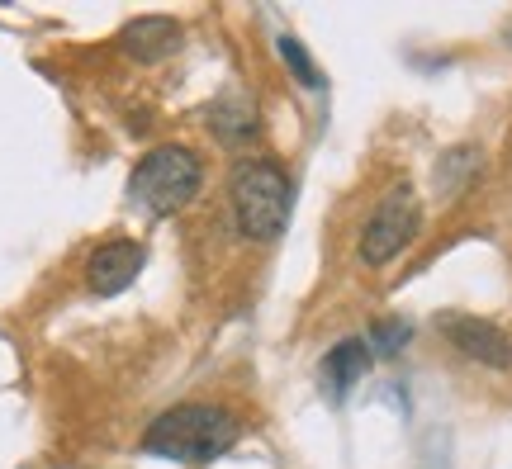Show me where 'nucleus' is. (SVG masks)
<instances>
[{
    "label": "nucleus",
    "instance_id": "4",
    "mask_svg": "<svg viewBox=\"0 0 512 469\" xmlns=\"http://www.w3.org/2000/svg\"><path fill=\"white\" fill-rule=\"evenodd\" d=\"M418 228H422L418 190H413V185H394V190L375 204V214L366 218L361 247H356V252H361L366 266H389V261L418 237Z\"/></svg>",
    "mask_w": 512,
    "mask_h": 469
},
{
    "label": "nucleus",
    "instance_id": "9",
    "mask_svg": "<svg viewBox=\"0 0 512 469\" xmlns=\"http://www.w3.org/2000/svg\"><path fill=\"white\" fill-rule=\"evenodd\" d=\"M209 124H214V133H219L223 143H233V147H242V143H252L256 138V114L247 105H219Z\"/></svg>",
    "mask_w": 512,
    "mask_h": 469
},
{
    "label": "nucleus",
    "instance_id": "5",
    "mask_svg": "<svg viewBox=\"0 0 512 469\" xmlns=\"http://www.w3.org/2000/svg\"><path fill=\"white\" fill-rule=\"evenodd\" d=\"M437 327L465 361L484 365V370H512V337L498 323L475 318V313H441Z\"/></svg>",
    "mask_w": 512,
    "mask_h": 469
},
{
    "label": "nucleus",
    "instance_id": "11",
    "mask_svg": "<svg viewBox=\"0 0 512 469\" xmlns=\"http://www.w3.org/2000/svg\"><path fill=\"white\" fill-rule=\"evenodd\" d=\"M280 53H285V62H290L294 72H299V81H304V86H313V91H318V86H323V76H318V67H313L309 62V53H304V48H299V38H280Z\"/></svg>",
    "mask_w": 512,
    "mask_h": 469
},
{
    "label": "nucleus",
    "instance_id": "2",
    "mask_svg": "<svg viewBox=\"0 0 512 469\" xmlns=\"http://www.w3.org/2000/svg\"><path fill=\"white\" fill-rule=\"evenodd\" d=\"M228 199H233V218L247 242H275L290 223L294 209V185L290 171L271 157H242L228 176Z\"/></svg>",
    "mask_w": 512,
    "mask_h": 469
},
{
    "label": "nucleus",
    "instance_id": "3",
    "mask_svg": "<svg viewBox=\"0 0 512 469\" xmlns=\"http://www.w3.org/2000/svg\"><path fill=\"white\" fill-rule=\"evenodd\" d=\"M200 185H204L200 152H190L185 143H162L133 166L128 190H133V204H143L147 214L166 218V214H181L185 204L200 195Z\"/></svg>",
    "mask_w": 512,
    "mask_h": 469
},
{
    "label": "nucleus",
    "instance_id": "10",
    "mask_svg": "<svg viewBox=\"0 0 512 469\" xmlns=\"http://www.w3.org/2000/svg\"><path fill=\"white\" fill-rule=\"evenodd\" d=\"M408 337H413V327L403 323V318H380V323L370 327V342H375L370 356H375V351H380V356H399Z\"/></svg>",
    "mask_w": 512,
    "mask_h": 469
},
{
    "label": "nucleus",
    "instance_id": "6",
    "mask_svg": "<svg viewBox=\"0 0 512 469\" xmlns=\"http://www.w3.org/2000/svg\"><path fill=\"white\" fill-rule=\"evenodd\" d=\"M147 266V247L143 242H133V237H110V242H100L91 256H86V285L91 294L100 299H110V294H124Z\"/></svg>",
    "mask_w": 512,
    "mask_h": 469
},
{
    "label": "nucleus",
    "instance_id": "8",
    "mask_svg": "<svg viewBox=\"0 0 512 469\" xmlns=\"http://www.w3.org/2000/svg\"><path fill=\"white\" fill-rule=\"evenodd\" d=\"M370 370V346L361 342V337H347V342H337L323 356V365H318V375H323V389H328L332 398H347L351 384L356 379H366Z\"/></svg>",
    "mask_w": 512,
    "mask_h": 469
},
{
    "label": "nucleus",
    "instance_id": "1",
    "mask_svg": "<svg viewBox=\"0 0 512 469\" xmlns=\"http://www.w3.org/2000/svg\"><path fill=\"white\" fill-rule=\"evenodd\" d=\"M242 422L219 403H176L162 417H152L143 432V451L157 460H181V465H209L238 446Z\"/></svg>",
    "mask_w": 512,
    "mask_h": 469
},
{
    "label": "nucleus",
    "instance_id": "7",
    "mask_svg": "<svg viewBox=\"0 0 512 469\" xmlns=\"http://www.w3.org/2000/svg\"><path fill=\"white\" fill-rule=\"evenodd\" d=\"M181 24L171 15H143L119 29V53H128L133 62H162V57L181 53Z\"/></svg>",
    "mask_w": 512,
    "mask_h": 469
}]
</instances>
